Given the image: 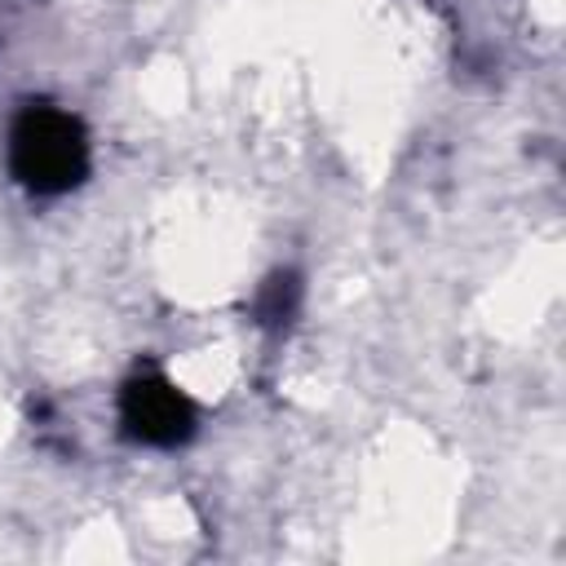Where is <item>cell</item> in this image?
<instances>
[{"label":"cell","instance_id":"1","mask_svg":"<svg viewBox=\"0 0 566 566\" xmlns=\"http://www.w3.org/2000/svg\"><path fill=\"white\" fill-rule=\"evenodd\" d=\"M4 172L31 199H66L93 177V133L80 111L31 97L4 128Z\"/></svg>","mask_w":566,"mask_h":566},{"label":"cell","instance_id":"2","mask_svg":"<svg viewBox=\"0 0 566 566\" xmlns=\"http://www.w3.org/2000/svg\"><path fill=\"white\" fill-rule=\"evenodd\" d=\"M115 424L142 451H181L199 433V402L164 367H133L115 389Z\"/></svg>","mask_w":566,"mask_h":566},{"label":"cell","instance_id":"3","mask_svg":"<svg viewBox=\"0 0 566 566\" xmlns=\"http://www.w3.org/2000/svg\"><path fill=\"white\" fill-rule=\"evenodd\" d=\"M301 305H305V279H301L296 270H287V265H283V270H270V274L256 283L248 314H252V323H256V327L283 332V327H292V323H296Z\"/></svg>","mask_w":566,"mask_h":566}]
</instances>
